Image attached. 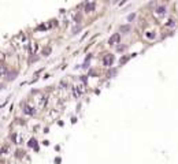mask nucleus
<instances>
[{
  "label": "nucleus",
  "instance_id": "1",
  "mask_svg": "<svg viewBox=\"0 0 178 164\" xmlns=\"http://www.w3.org/2000/svg\"><path fill=\"white\" fill-rule=\"evenodd\" d=\"M121 41V34L119 33H114L112 36L108 38V44L110 45H115V44H118Z\"/></svg>",
  "mask_w": 178,
  "mask_h": 164
},
{
  "label": "nucleus",
  "instance_id": "5",
  "mask_svg": "<svg viewBox=\"0 0 178 164\" xmlns=\"http://www.w3.org/2000/svg\"><path fill=\"white\" fill-rule=\"evenodd\" d=\"M164 11H166V8L163 7V6H159V7L156 8V12H158L159 15H163V14H164Z\"/></svg>",
  "mask_w": 178,
  "mask_h": 164
},
{
  "label": "nucleus",
  "instance_id": "8",
  "mask_svg": "<svg viewBox=\"0 0 178 164\" xmlns=\"http://www.w3.org/2000/svg\"><path fill=\"white\" fill-rule=\"evenodd\" d=\"M80 29H81V26H80V25H78V26H75V27H74V29H73V33H74V34H75L77 31H80Z\"/></svg>",
  "mask_w": 178,
  "mask_h": 164
},
{
  "label": "nucleus",
  "instance_id": "7",
  "mask_svg": "<svg viewBox=\"0 0 178 164\" xmlns=\"http://www.w3.org/2000/svg\"><path fill=\"white\" fill-rule=\"evenodd\" d=\"M128 59H129V56H125V57H121V60H119V63L121 64H123V63L128 62Z\"/></svg>",
  "mask_w": 178,
  "mask_h": 164
},
{
  "label": "nucleus",
  "instance_id": "6",
  "mask_svg": "<svg viewBox=\"0 0 178 164\" xmlns=\"http://www.w3.org/2000/svg\"><path fill=\"white\" fill-rule=\"evenodd\" d=\"M15 75H16V71L10 72V74H8V79H14V78H15Z\"/></svg>",
  "mask_w": 178,
  "mask_h": 164
},
{
  "label": "nucleus",
  "instance_id": "3",
  "mask_svg": "<svg viewBox=\"0 0 178 164\" xmlns=\"http://www.w3.org/2000/svg\"><path fill=\"white\" fill-rule=\"evenodd\" d=\"M95 7H96V3H93V1H92V3H86V4H85V11H86V12H90V11L95 10Z\"/></svg>",
  "mask_w": 178,
  "mask_h": 164
},
{
  "label": "nucleus",
  "instance_id": "10",
  "mask_svg": "<svg viewBox=\"0 0 178 164\" xmlns=\"http://www.w3.org/2000/svg\"><path fill=\"white\" fill-rule=\"evenodd\" d=\"M121 29H122V31H128L129 30V26H122Z\"/></svg>",
  "mask_w": 178,
  "mask_h": 164
},
{
  "label": "nucleus",
  "instance_id": "2",
  "mask_svg": "<svg viewBox=\"0 0 178 164\" xmlns=\"http://www.w3.org/2000/svg\"><path fill=\"white\" fill-rule=\"evenodd\" d=\"M112 62H114V55L107 53V55L103 56V64H104V66H111Z\"/></svg>",
  "mask_w": 178,
  "mask_h": 164
},
{
  "label": "nucleus",
  "instance_id": "4",
  "mask_svg": "<svg viewBox=\"0 0 178 164\" xmlns=\"http://www.w3.org/2000/svg\"><path fill=\"white\" fill-rule=\"evenodd\" d=\"M25 114H27V115H32V114H34V108L33 107H30V105H25Z\"/></svg>",
  "mask_w": 178,
  "mask_h": 164
},
{
  "label": "nucleus",
  "instance_id": "9",
  "mask_svg": "<svg viewBox=\"0 0 178 164\" xmlns=\"http://www.w3.org/2000/svg\"><path fill=\"white\" fill-rule=\"evenodd\" d=\"M49 52H51V48H47V49H45V48H44V55H45V56H47V55H48L49 53Z\"/></svg>",
  "mask_w": 178,
  "mask_h": 164
},
{
  "label": "nucleus",
  "instance_id": "12",
  "mask_svg": "<svg viewBox=\"0 0 178 164\" xmlns=\"http://www.w3.org/2000/svg\"><path fill=\"white\" fill-rule=\"evenodd\" d=\"M30 146H33V145H36V140H30V144H29Z\"/></svg>",
  "mask_w": 178,
  "mask_h": 164
},
{
  "label": "nucleus",
  "instance_id": "11",
  "mask_svg": "<svg viewBox=\"0 0 178 164\" xmlns=\"http://www.w3.org/2000/svg\"><path fill=\"white\" fill-rule=\"evenodd\" d=\"M147 37H148V38H152V37H154V34H152V31H148V34H147Z\"/></svg>",
  "mask_w": 178,
  "mask_h": 164
}]
</instances>
